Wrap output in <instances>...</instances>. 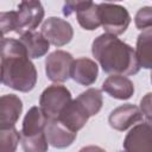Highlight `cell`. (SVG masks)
<instances>
[{
  "mask_svg": "<svg viewBox=\"0 0 152 152\" xmlns=\"http://www.w3.org/2000/svg\"><path fill=\"white\" fill-rule=\"evenodd\" d=\"M0 61L1 82L6 87L21 93H28L36 87V66L19 39L5 38L0 42Z\"/></svg>",
  "mask_w": 152,
  "mask_h": 152,
  "instance_id": "obj_1",
  "label": "cell"
},
{
  "mask_svg": "<svg viewBox=\"0 0 152 152\" xmlns=\"http://www.w3.org/2000/svg\"><path fill=\"white\" fill-rule=\"evenodd\" d=\"M91 53L107 74L131 76L140 70L135 50L114 34L97 36L93 40Z\"/></svg>",
  "mask_w": 152,
  "mask_h": 152,
  "instance_id": "obj_2",
  "label": "cell"
},
{
  "mask_svg": "<svg viewBox=\"0 0 152 152\" xmlns=\"http://www.w3.org/2000/svg\"><path fill=\"white\" fill-rule=\"evenodd\" d=\"M48 118L40 107H31L26 113L20 131L21 147L26 152H45L49 142L45 137V125Z\"/></svg>",
  "mask_w": 152,
  "mask_h": 152,
  "instance_id": "obj_3",
  "label": "cell"
},
{
  "mask_svg": "<svg viewBox=\"0 0 152 152\" xmlns=\"http://www.w3.org/2000/svg\"><path fill=\"white\" fill-rule=\"evenodd\" d=\"M97 11L101 26L106 33L120 36L127 30L131 23V15L124 6L102 2L97 5Z\"/></svg>",
  "mask_w": 152,
  "mask_h": 152,
  "instance_id": "obj_4",
  "label": "cell"
},
{
  "mask_svg": "<svg viewBox=\"0 0 152 152\" xmlns=\"http://www.w3.org/2000/svg\"><path fill=\"white\" fill-rule=\"evenodd\" d=\"M71 101L70 90L62 84L55 83L43 90L39 97V107L48 119H57L63 107Z\"/></svg>",
  "mask_w": 152,
  "mask_h": 152,
  "instance_id": "obj_5",
  "label": "cell"
},
{
  "mask_svg": "<svg viewBox=\"0 0 152 152\" xmlns=\"http://www.w3.org/2000/svg\"><path fill=\"white\" fill-rule=\"evenodd\" d=\"M74 58L70 52L56 50L45 59V74L55 83H63L70 78V68Z\"/></svg>",
  "mask_w": 152,
  "mask_h": 152,
  "instance_id": "obj_6",
  "label": "cell"
},
{
  "mask_svg": "<svg viewBox=\"0 0 152 152\" xmlns=\"http://www.w3.org/2000/svg\"><path fill=\"white\" fill-rule=\"evenodd\" d=\"M40 32L50 44L57 48L66 45L74 37L72 26L66 20L58 17H50L45 19L42 24Z\"/></svg>",
  "mask_w": 152,
  "mask_h": 152,
  "instance_id": "obj_7",
  "label": "cell"
},
{
  "mask_svg": "<svg viewBox=\"0 0 152 152\" xmlns=\"http://www.w3.org/2000/svg\"><path fill=\"white\" fill-rule=\"evenodd\" d=\"M122 146L128 152H148L152 148V127L151 122L135 125L124 139Z\"/></svg>",
  "mask_w": 152,
  "mask_h": 152,
  "instance_id": "obj_8",
  "label": "cell"
},
{
  "mask_svg": "<svg viewBox=\"0 0 152 152\" xmlns=\"http://www.w3.org/2000/svg\"><path fill=\"white\" fill-rule=\"evenodd\" d=\"M18 14V28L17 33L21 34L25 31L34 30L44 18V8L40 1L36 2H20L17 10Z\"/></svg>",
  "mask_w": 152,
  "mask_h": 152,
  "instance_id": "obj_9",
  "label": "cell"
},
{
  "mask_svg": "<svg viewBox=\"0 0 152 152\" xmlns=\"http://www.w3.org/2000/svg\"><path fill=\"white\" fill-rule=\"evenodd\" d=\"M144 120V115L139 107L126 103L116 107L108 116L109 126L116 131L124 132L131 126H133L137 122H140Z\"/></svg>",
  "mask_w": 152,
  "mask_h": 152,
  "instance_id": "obj_10",
  "label": "cell"
},
{
  "mask_svg": "<svg viewBox=\"0 0 152 152\" xmlns=\"http://www.w3.org/2000/svg\"><path fill=\"white\" fill-rule=\"evenodd\" d=\"M89 118L90 115L88 114L86 108L76 99L68 102L61 110L59 115L57 116L59 122H62L66 128L76 133L84 127Z\"/></svg>",
  "mask_w": 152,
  "mask_h": 152,
  "instance_id": "obj_11",
  "label": "cell"
},
{
  "mask_svg": "<svg viewBox=\"0 0 152 152\" xmlns=\"http://www.w3.org/2000/svg\"><path fill=\"white\" fill-rule=\"evenodd\" d=\"M77 133L66 128L58 119H48L45 125V137L48 142L56 148H64L70 146Z\"/></svg>",
  "mask_w": 152,
  "mask_h": 152,
  "instance_id": "obj_12",
  "label": "cell"
},
{
  "mask_svg": "<svg viewBox=\"0 0 152 152\" xmlns=\"http://www.w3.org/2000/svg\"><path fill=\"white\" fill-rule=\"evenodd\" d=\"M99 76L97 64L87 57L74 59L70 68V77L81 86H91Z\"/></svg>",
  "mask_w": 152,
  "mask_h": 152,
  "instance_id": "obj_13",
  "label": "cell"
},
{
  "mask_svg": "<svg viewBox=\"0 0 152 152\" xmlns=\"http://www.w3.org/2000/svg\"><path fill=\"white\" fill-rule=\"evenodd\" d=\"M23 112V102L14 94L0 96V128L15 126Z\"/></svg>",
  "mask_w": 152,
  "mask_h": 152,
  "instance_id": "obj_14",
  "label": "cell"
},
{
  "mask_svg": "<svg viewBox=\"0 0 152 152\" xmlns=\"http://www.w3.org/2000/svg\"><path fill=\"white\" fill-rule=\"evenodd\" d=\"M102 90L116 100H128L134 94V84L125 75H112L102 83Z\"/></svg>",
  "mask_w": 152,
  "mask_h": 152,
  "instance_id": "obj_15",
  "label": "cell"
},
{
  "mask_svg": "<svg viewBox=\"0 0 152 152\" xmlns=\"http://www.w3.org/2000/svg\"><path fill=\"white\" fill-rule=\"evenodd\" d=\"M19 40L25 46L27 55L31 59L40 58L48 53L50 49V43L42 34V32H36L33 30L25 31L20 34Z\"/></svg>",
  "mask_w": 152,
  "mask_h": 152,
  "instance_id": "obj_16",
  "label": "cell"
},
{
  "mask_svg": "<svg viewBox=\"0 0 152 152\" xmlns=\"http://www.w3.org/2000/svg\"><path fill=\"white\" fill-rule=\"evenodd\" d=\"M151 44H152V28H145L138 36L135 56L140 68L151 69Z\"/></svg>",
  "mask_w": 152,
  "mask_h": 152,
  "instance_id": "obj_17",
  "label": "cell"
},
{
  "mask_svg": "<svg viewBox=\"0 0 152 152\" xmlns=\"http://www.w3.org/2000/svg\"><path fill=\"white\" fill-rule=\"evenodd\" d=\"M76 100H78L81 102V104L86 108V110L88 112V114L90 116L96 115L103 104V99H102V93L100 89L96 88H89L86 91L81 93Z\"/></svg>",
  "mask_w": 152,
  "mask_h": 152,
  "instance_id": "obj_18",
  "label": "cell"
},
{
  "mask_svg": "<svg viewBox=\"0 0 152 152\" xmlns=\"http://www.w3.org/2000/svg\"><path fill=\"white\" fill-rule=\"evenodd\" d=\"M76 17H77V21L81 25V27L87 31H94L101 26L96 4H91L90 6L77 11Z\"/></svg>",
  "mask_w": 152,
  "mask_h": 152,
  "instance_id": "obj_19",
  "label": "cell"
},
{
  "mask_svg": "<svg viewBox=\"0 0 152 152\" xmlns=\"http://www.w3.org/2000/svg\"><path fill=\"white\" fill-rule=\"evenodd\" d=\"M20 142V132L13 126L0 128V152H14Z\"/></svg>",
  "mask_w": 152,
  "mask_h": 152,
  "instance_id": "obj_20",
  "label": "cell"
},
{
  "mask_svg": "<svg viewBox=\"0 0 152 152\" xmlns=\"http://www.w3.org/2000/svg\"><path fill=\"white\" fill-rule=\"evenodd\" d=\"M18 28V14L17 11L0 12V31L6 34L8 32H17Z\"/></svg>",
  "mask_w": 152,
  "mask_h": 152,
  "instance_id": "obj_21",
  "label": "cell"
},
{
  "mask_svg": "<svg viewBox=\"0 0 152 152\" xmlns=\"http://www.w3.org/2000/svg\"><path fill=\"white\" fill-rule=\"evenodd\" d=\"M134 23L137 28L139 30H145L152 26V8L151 6H145L140 8L134 18Z\"/></svg>",
  "mask_w": 152,
  "mask_h": 152,
  "instance_id": "obj_22",
  "label": "cell"
},
{
  "mask_svg": "<svg viewBox=\"0 0 152 152\" xmlns=\"http://www.w3.org/2000/svg\"><path fill=\"white\" fill-rule=\"evenodd\" d=\"M93 4V0H64L63 5V14L65 17L71 15L72 13L83 10Z\"/></svg>",
  "mask_w": 152,
  "mask_h": 152,
  "instance_id": "obj_23",
  "label": "cell"
},
{
  "mask_svg": "<svg viewBox=\"0 0 152 152\" xmlns=\"http://www.w3.org/2000/svg\"><path fill=\"white\" fill-rule=\"evenodd\" d=\"M140 110L146 119V121L151 122V93H147L140 101Z\"/></svg>",
  "mask_w": 152,
  "mask_h": 152,
  "instance_id": "obj_24",
  "label": "cell"
},
{
  "mask_svg": "<svg viewBox=\"0 0 152 152\" xmlns=\"http://www.w3.org/2000/svg\"><path fill=\"white\" fill-rule=\"evenodd\" d=\"M23 2H36V1H39V0H21Z\"/></svg>",
  "mask_w": 152,
  "mask_h": 152,
  "instance_id": "obj_25",
  "label": "cell"
},
{
  "mask_svg": "<svg viewBox=\"0 0 152 152\" xmlns=\"http://www.w3.org/2000/svg\"><path fill=\"white\" fill-rule=\"evenodd\" d=\"M2 39H4V33H2L1 31H0V42H1Z\"/></svg>",
  "mask_w": 152,
  "mask_h": 152,
  "instance_id": "obj_26",
  "label": "cell"
},
{
  "mask_svg": "<svg viewBox=\"0 0 152 152\" xmlns=\"http://www.w3.org/2000/svg\"><path fill=\"white\" fill-rule=\"evenodd\" d=\"M0 82H1V64H0Z\"/></svg>",
  "mask_w": 152,
  "mask_h": 152,
  "instance_id": "obj_27",
  "label": "cell"
},
{
  "mask_svg": "<svg viewBox=\"0 0 152 152\" xmlns=\"http://www.w3.org/2000/svg\"><path fill=\"white\" fill-rule=\"evenodd\" d=\"M104 1H122V0H104Z\"/></svg>",
  "mask_w": 152,
  "mask_h": 152,
  "instance_id": "obj_28",
  "label": "cell"
}]
</instances>
